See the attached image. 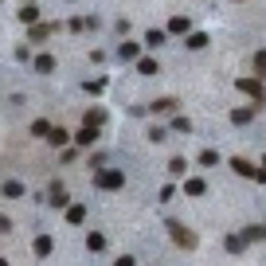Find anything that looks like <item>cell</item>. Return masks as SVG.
Here are the masks:
<instances>
[{
    "label": "cell",
    "instance_id": "obj_7",
    "mask_svg": "<svg viewBox=\"0 0 266 266\" xmlns=\"http://www.w3.org/2000/svg\"><path fill=\"white\" fill-rule=\"evenodd\" d=\"M0 192L8 196V200H20V196H24V184H20V180H4V188H0Z\"/></svg>",
    "mask_w": 266,
    "mask_h": 266
},
{
    "label": "cell",
    "instance_id": "obj_8",
    "mask_svg": "<svg viewBox=\"0 0 266 266\" xmlns=\"http://www.w3.org/2000/svg\"><path fill=\"white\" fill-rule=\"evenodd\" d=\"M86 247H90V251H106V235H102V231H90Z\"/></svg>",
    "mask_w": 266,
    "mask_h": 266
},
{
    "label": "cell",
    "instance_id": "obj_11",
    "mask_svg": "<svg viewBox=\"0 0 266 266\" xmlns=\"http://www.w3.org/2000/svg\"><path fill=\"white\" fill-rule=\"evenodd\" d=\"M20 20H24V24H35V20H39V8H35V4H24V8H20Z\"/></svg>",
    "mask_w": 266,
    "mask_h": 266
},
{
    "label": "cell",
    "instance_id": "obj_9",
    "mask_svg": "<svg viewBox=\"0 0 266 266\" xmlns=\"http://www.w3.org/2000/svg\"><path fill=\"white\" fill-rule=\"evenodd\" d=\"M184 192H188V196H204V192H207V184H204L200 176H192L188 184H184Z\"/></svg>",
    "mask_w": 266,
    "mask_h": 266
},
{
    "label": "cell",
    "instance_id": "obj_27",
    "mask_svg": "<svg viewBox=\"0 0 266 266\" xmlns=\"http://www.w3.org/2000/svg\"><path fill=\"white\" fill-rule=\"evenodd\" d=\"M254 67H258V74H266V51H258V55H254Z\"/></svg>",
    "mask_w": 266,
    "mask_h": 266
},
{
    "label": "cell",
    "instance_id": "obj_24",
    "mask_svg": "<svg viewBox=\"0 0 266 266\" xmlns=\"http://www.w3.org/2000/svg\"><path fill=\"white\" fill-rule=\"evenodd\" d=\"M86 90H90V94H102V90H106V78H90Z\"/></svg>",
    "mask_w": 266,
    "mask_h": 266
},
{
    "label": "cell",
    "instance_id": "obj_12",
    "mask_svg": "<svg viewBox=\"0 0 266 266\" xmlns=\"http://www.w3.org/2000/svg\"><path fill=\"white\" fill-rule=\"evenodd\" d=\"M168 31H172V35H184V31H188V20H184V16H172V20H168Z\"/></svg>",
    "mask_w": 266,
    "mask_h": 266
},
{
    "label": "cell",
    "instance_id": "obj_21",
    "mask_svg": "<svg viewBox=\"0 0 266 266\" xmlns=\"http://www.w3.org/2000/svg\"><path fill=\"white\" fill-rule=\"evenodd\" d=\"M145 43H149V47H164V31H149Z\"/></svg>",
    "mask_w": 266,
    "mask_h": 266
},
{
    "label": "cell",
    "instance_id": "obj_16",
    "mask_svg": "<svg viewBox=\"0 0 266 266\" xmlns=\"http://www.w3.org/2000/svg\"><path fill=\"white\" fill-rule=\"evenodd\" d=\"M67 219H71V223H82V219H86V207H82V204L67 207Z\"/></svg>",
    "mask_w": 266,
    "mask_h": 266
},
{
    "label": "cell",
    "instance_id": "obj_22",
    "mask_svg": "<svg viewBox=\"0 0 266 266\" xmlns=\"http://www.w3.org/2000/svg\"><path fill=\"white\" fill-rule=\"evenodd\" d=\"M137 71H141V74H157V59H141V63H137Z\"/></svg>",
    "mask_w": 266,
    "mask_h": 266
},
{
    "label": "cell",
    "instance_id": "obj_6",
    "mask_svg": "<svg viewBox=\"0 0 266 266\" xmlns=\"http://www.w3.org/2000/svg\"><path fill=\"white\" fill-rule=\"evenodd\" d=\"M74 137H78V145H94V141H98V129H94V125H82Z\"/></svg>",
    "mask_w": 266,
    "mask_h": 266
},
{
    "label": "cell",
    "instance_id": "obj_10",
    "mask_svg": "<svg viewBox=\"0 0 266 266\" xmlns=\"http://www.w3.org/2000/svg\"><path fill=\"white\" fill-rule=\"evenodd\" d=\"M67 137H71V133L63 129V125H55V129L47 133V141H51V145H67Z\"/></svg>",
    "mask_w": 266,
    "mask_h": 266
},
{
    "label": "cell",
    "instance_id": "obj_25",
    "mask_svg": "<svg viewBox=\"0 0 266 266\" xmlns=\"http://www.w3.org/2000/svg\"><path fill=\"white\" fill-rule=\"evenodd\" d=\"M31 133H35V137H47V133H51V125H47V121H35V125H31Z\"/></svg>",
    "mask_w": 266,
    "mask_h": 266
},
{
    "label": "cell",
    "instance_id": "obj_29",
    "mask_svg": "<svg viewBox=\"0 0 266 266\" xmlns=\"http://www.w3.org/2000/svg\"><path fill=\"white\" fill-rule=\"evenodd\" d=\"M0 266H8V262H4V258H0Z\"/></svg>",
    "mask_w": 266,
    "mask_h": 266
},
{
    "label": "cell",
    "instance_id": "obj_30",
    "mask_svg": "<svg viewBox=\"0 0 266 266\" xmlns=\"http://www.w3.org/2000/svg\"><path fill=\"white\" fill-rule=\"evenodd\" d=\"M262 164H266V157H262Z\"/></svg>",
    "mask_w": 266,
    "mask_h": 266
},
{
    "label": "cell",
    "instance_id": "obj_18",
    "mask_svg": "<svg viewBox=\"0 0 266 266\" xmlns=\"http://www.w3.org/2000/svg\"><path fill=\"white\" fill-rule=\"evenodd\" d=\"M102 121H106V114H102V110H86V125H94V129H98Z\"/></svg>",
    "mask_w": 266,
    "mask_h": 266
},
{
    "label": "cell",
    "instance_id": "obj_4",
    "mask_svg": "<svg viewBox=\"0 0 266 266\" xmlns=\"http://www.w3.org/2000/svg\"><path fill=\"white\" fill-rule=\"evenodd\" d=\"M231 168H235L239 176H251V180H254V172H258V168H254L251 161H243V157H235V161H231Z\"/></svg>",
    "mask_w": 266,
    "mask_h": 266
},
{
    "label": "cell",
    "instance_id": "obj_2",
    "mask_svg": "<svg viewBox=\"0 0 266 266\" xmlns=\"http://www.w3.org/2000/svg\"><path fill=\"white\" fill-rule=\"evenodd\" d=\"M239 90H243V94H251V98H254V106H262V102H266L262 82H254V78H239Z\"/></svg>",
    "mask_w": 266,
    "mask_h": 266
},
{
    "label": "cell",
    "instance_id": "obj_17",
    "mask_svg": "<svg viewBox=\"0 0 266 266\" xmlns=\"http://www.w3.org/2000/svg\"><path fill=\"white\" fill-rule=\"evenodd\" d=\"M200 164H204V168H215V164H219V157H215L211 149H204V153H200Z\"/></svg>",
    "mask_w": 266,
    "mask_h": 266
},
{
    "label": "cell",
    "instance_id": "obj_15",
    "mask_svg": "<svg viewBox=\"0 0 266 266\" xmlns=\"http://www.w3.org/2000/svg\"><path fill=\"white\" fill-rule=\"evenodd\" d=\"M31 247H35V254H51V235H35Z\"/></svg>",
    "mask_w": 266,
    "mask_h": 266
},
{
    "label": "cell",
    "instance_id": "obj_14",
    "mask_svg": "<svg viewBox=\"0 0 266 266\" xmlns=\"http://www.w3.org/2000/svg\"><path fill=\"white\" fill-rule=\"evenodd\" d=\"M188 47H192V51L207 47V35H204V31H188Z\"/></svg>",
    "mask_w": 266,
    "mask_h": 266
},
{
    "label": "cell",
    "instance_id": "obj_26",
    "mask_svg": "<svg viewBox=\"0 0 266 266\" xmlns=\"http://www.w3.org/2000/svg\"><path fill=\"white\" fill-rule=\"evenodd\" d=\"M231 121H239V125H243V121H251V110H235V114H231Z\"/></svg>",
    "mask_w": 266,
    "mask_h": 266
},
{
    "label": "cell",
    "instance_id": "obj_5",
    "mask_svg": "<svg viewBox=\"0 0 266 266\" xmlns=\"http://www.w3.org/2000/svg\"><path fill=\"white\" fill-rule=\"evenodd\" d=\"M149 110H153V114H172V110H176V98H157Z\"/></svg>",
    "mask_w": 266,
    "mask_h": 266
},
{
    "label": "cell",
    "instance_id": "obj_20",
    "mask_svg": "<svg viewBox=\"0 0 266 266\" xmlns=\"http://www.w3.org/2000/svg\"><path fill=\"white\" fill-rule=\"evenodd\" d=\"M51 67H55L51 55H35V71H51Z\"/></svg>",
    "mask_w": 266,
    "mask_h": 266
},
{
    "label": "cell",
    "instance_id": "obj_28",
    "mask_svg": "<svg viewBox=\"0 0 266 266\" xmlns=\"http://www.w3.org/2000/svg\"><path fill=\"white\" fill-rule=\"evenodd\" d=\"M114 266H133V258H129V254H125V258H118V262H114Z\"/></svg>",
    "mask_w": 266,
    "mask_h": 266
},
{
    "label": "cell",
    "instance_id": "obj_13",
    "mask_svg": "<svg viewBox=\"0 0 266 266\" xmlns=\"http://www.w3.org/2000/svg\"><path fill=\"white\" fill-rule=\"evenodd\" d=\"M47 31H51L47 24H35V28L28 31V39H31V43H43V39H47Z\"/></svg>",
    "mask_w": 266,
    "mask_h": 266
},
{
    "label": "cell",
    "instance_id": "obj_19",
    "mask_svg": "<svg viewBox=\"0 0 266 266\" xmlns=\"http://www.w3.org/2000/svg\"><path fill=\"white\" fill-rule=\"evenodd\" d=\"M137 55H141L137 43H121V59H137Z\"/></svg>",
    "mask_w": 266,
    "mask_h": 266
},
{
    "label": "cell",
    "instance_id": "obj_3",
    "mask_svg": "<svg viewBox=\"0 0 266 266\" xmlns=\"http://www.w3.org/2000/svg\"><path fill=\"white\" fill-rule=\"evenodd\" d=\"M168 235L176 239L180 247H196V235L188 231V227H184V223H168Z\"/></svg>",
    "mask_w": 266,
    "mask_h": 266
},
{
    "label": "cell",
    "instance_id": "obj_1",
    "mask_svg": "<svg viewBox=\"0 0 266 266\" xmlns=\"http://www.w3.org/2000/svg\"><path fill=\"white\" fill-rule=\"evenodd\" d=\"M121 184H125V176H121L118 168H102L98 172V188H106V192H118Z\"/></svg>",
    "mask_w": 266,
    "mask_h": 266
},
{
    "label": "cell",
    "instance_id": "obj_23",
    "mask_svg": "<svg viewBox=\"0 0 266 266\" xmlns=\"http://www.w3.org/2000/svg\"><path fill=\"white\" fill-rule=\"evenodd\" d=\"M184 168H188V164L180 161V157H172V161H168V172H172V176H180V172H184Z\"/></svg>",
    "mask_w": 266,
    "mask_h": 266
}]
</instances>
